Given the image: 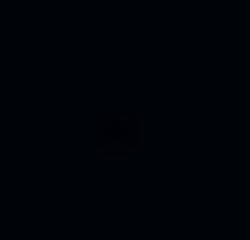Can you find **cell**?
<instances>
[{"instance_id":"6da1fadb","label":"cell","mask_w":250,"mask_h":240,"mask_svg":"<svg viewBox=\"0 0 250 240\" xmlns=\"http://www.w3.org/2000/svg\"><path fill=\"white\" fill-rule=\"evenodd\" d=\"M93 134H98V157L102 162H125L130 148H134V116L130 111H102Z\"/></svg>"}]
</instances>
